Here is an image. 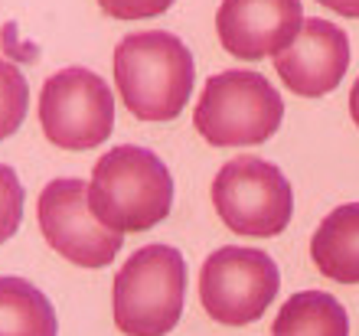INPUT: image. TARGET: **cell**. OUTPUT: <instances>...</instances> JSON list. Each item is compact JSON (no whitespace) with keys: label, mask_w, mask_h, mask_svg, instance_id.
Wrapping results in <instances>:
<instances>
[{"label":"cell","mask_w":359,"mask_h":336,"mask_svg":"<svg viewBox=\"0 0 359 336\" xmlns=\"http://www.w3.org/2000/svg\"><path fill=\"white\" fill-rule=\"evenodd\" d=\"M196 82L193 53L167 29L131 33L114 46V88L137 121L167 124L183 114Z\"/></svg>","instance_id":"6da1fadb"},{"label":"cell","mask_w":359,"mask_h":336,"mask_svg":"<svg viewBox=\"0 0 359 336\" xmlns=\"http://www.w3.org/2000/svg\"><path fill=\"white\" fill-rule=\"evenodd\" d=\"M173 177L154 150L121 144L98 157L88 180V209L114 232H147L170 215Z\"/></svg>","instance_id":"7a4b0ae2"},{"label":"cell","mask_w":359,"mask_h":336,"mask_svg":"<svg viewBox=\"0 0 359 336\" xmlns=\"http://www.w3.org/2000/svg\"><path fill=\"white\" fill-rule=\"evenodd\" d=\"M187 307V258L173 245H144L111 284V317L124 336H167Z\"/></svg>","instance_id":"3957f363"},{"label":"cell","mask_w":359,"mask_h":336,"mask_svg":"<svg viewBox=\"0 0 359 336\" xmlns=\"http://www.w3.org/2000/svg\"><path fill=\"white\" fill-rule=\"evenodd\" d=\"M284 121V102L262 72L226 69L203 85L193 108L199 137L212 147H258Z\"/></svg>","instance_id":"277c9868"},{"label":"cell","mask_w":359,"mask_h":336,"mask_svg":"<svg viewBox=\"0 0 359 336\" xmlns=\"http://www.w3.org/2000/svg\"><path fill=\"white\" fill-rule=\"evenodd\" d=\"M212 206L226 229L252 238H274L291 225L294 189L291 180L271 160L255 154L229 160L212 177Z\"/></svg>","instance_id":"5b68a950"},{"label":"cell","mask_w":359,"mask_h":336,"mask_svg":"<svg viewBox=\"0 0 359 336\" xmlns=\"http://www.w3.org/2000/svg\"><path fill=\"white\" fill-rule=\"evenodd\" d=\"M39 128L59 150H95L114 131V95L98 72L59 69L39 92Z\"/></svg>","instance_id":"8992f818"},{"label":"cell","mask_w":359,"mask_h":336,"mask_svg":"<svg viewBox=\"0 0 359 336\" xmlns=\"http://www.w3.org/2000/svg\"><path fill=\"white\" fill-rule=\"evenodd\" d=\"M281 271L271 255L258 248L226 245L212 252L199 271V300L209 317L222 327L255 323L274 304Z\"/></svg>","instance_id":"52a82bcc"},{"label":"cell","mask_w":359,"mask_h":336,"mask_svg":"<svg viewBox=\"0 0 359 336\" xmlns=\"http://www.w3.org/2000/svg\"><path fill=\"white\" fill-rule=\"evenodd\" d=\"M36 222L46 245L79 268L98 271L114 262L124 235L102 225L88 209V183L76 177L53 180L36 199Z\"/></svg>","instance_id":"ba28073f"},{"label":"cell","mask_w":359,"mask_h":336,"mask_svg":"<svg viewBox=\"0 0 359 336\" xmlns=\"http://www.w3.org/2000/svg\"><path fill=\"white\" fill-rule=\"evenodd\" d=\"M350 69V36L337 23L304 17L291 46L274 56V72L297 98H323L343 82Z\"/></svg>","instance_id":"9c48e42d"},{"label":"cell","mask_w":359,"mask_h":336,"mask_svg":"<svg viewBox=\"0 0 359 336\" xmlns=\"http://www.w3.org/2000/svg\"><path fill=\"white\" fill-rule=\"evenodd\" d=\"M304 23L301 0H222L216 10V36L229 56L258 62L291 46Z\"/></svg>","instance_id":"30bf717a"},{"label":"cell","mask_w":359,"mask_h":336,"mask_svg":"<svg viewBox=\"0 0 359 336\" xmlns=\"http://www.w3.org/2000/svg\"><path fill=\"white\" fill-rule=\"evenodd\" d=\"M311 258L323 278L359 284V203H343L323 215L311 238Z\"/></svg>","instance_id":"8fae6325"},{"label":"cell","mask_w":359,"mask_h":336,"mask_svg":"<svg viewBox=\"0 0 359 336\" xmlns=\"http://www.w3.org/2000/svg\"><path fill=\"white\" fill-rule=\"evenodd\" d=\"M271 336H350V314L327 290H297L278 310Z\"/></svg>","instance_id":"7c38bea8"},{"label":"cell","mask_w":359,"mask_h":336,"mask_svg":"<svg viewBox=\"0 0 359 336\" xmlns=\"http://www.w3.org/2000/svg\"><path fill=\"white\" fill-rule=\"evenodd\" d=\"M0 336H59L56 307L36 284L0 278Z\"/></svg>","instance_id":"4fadbf2b"},{"label":"cell","mask_w":359,"mask_h":336,"mask_svg":"<svg viewBox=\"0 0 359 336\" xmlns=\"http://www.w3.org/2000/svg\"><path fill=\"white\" fill-rule=\"evenodd\" d=\"M29 112V85L10 59L0 56V140L13 137Z\"/></svg>","instance_id":"5bb4252c"},{"label":"cell","mask_w":359,"mask_h":336,"mask_svg":"<svg viewBox=\"0 0 359 336\" xmlns=\"http://www.w3.org/2000/svg\"><path fill=\"white\" fill-rule=\"evenodd\" d=\"M23 203H27V193H23L17 170L0 163V245L17 235L23 222Z\"/></svg>","instance_id":"9a60e30c"},{"label":"cell","mask_w":359,"mask_h":336,"mask_svg":"<svg viewBox=\"0 0 359 336\" xmlns=\"http://www.w3.org/2000/svg\"><path fill=\"white\" fill-rule=\"evenodd\" d=\"M111 20H151L173 7V0H98Z\"/></svg>","instance_id":"2e32d148"},{"label":"cell","mask_w":359,"mask_h":336,"mask_svg":"<svg viewBox=\"0 0 359 336\" xmlns=\"http://www.w3.org/2000/svg\"><path fill=\"white\" fill-rule=\"evenodd\" d=\"M320 7L340 13V17H350V20H359V0H317Z\"/></svg>","instance_id":"e0dca14e"},{"label":"cell","mask_w":359,"mask_h":336,"mask_svg":"<svg viewBox=\"0 0 359 336\" xmlns=\"http://www.w3.org/2000/svg\"><path fill=\"white\" fill-rule=\"evenodd\" d=\"M350 118H353V124L359 128V79L353 82V88H350Z\"/></svg>","instance_id":"ac0fdd59"}]
</instances>
